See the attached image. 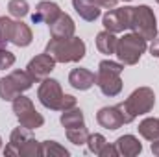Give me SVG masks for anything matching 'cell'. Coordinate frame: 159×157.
<instances>
[{"mask_svg": "<svg viewBox=\"0 0 159 157\" xmlns=\"http://www.w3.org/2000/svg\"><path fill=\"white\" fill-rule=\"evenodd\" d=\"M152 152H154V155H159V139L152 141Z\"/></svg>", "mask_w": 159, "mask_h": 157, "instance_id": "4dcf8cb0", "label": "cell"}, {"mask_svg": "<svg viewBox=\"0 0 159 157\" xmlns=\"http://www.w3.org/2000/svg\"><path fill=\"white\" fill-rule=\"evenodd\" d=\"M117 41L119 39L115 37V34L104 30V32H100V34L96 35V48H98L102 54L111 56V54H115V50H117Z\"/></svg>", "mask_w": 159, "mask_h": 157, "instance_id": "d6986e66", "label": "cell"}, {"mask_svg": "<svg viewBox=\"0 0 159 157\" xmlns=\"http://www.w3.org/2000/svg\"><path fill=\"white\" fill-rule=\"evenodd\" d=\"M61 124H63L65 129H74V128H81V126H85L81 109H78V107L65 109L63 115H61Z\"/></svg>", "mask_w": 159, "mask_h": 157, "instance_id": "ffe728a7", "label": "cell"}, {"mask_svg": "<svg viewBox=\"0 0 159 157\" xmlns=\"http://www.w3.org/2000/svg\"><path fill=\"white\" fill-rule=\"evenodd\" d=\"M37 98L46 109H52V111H65V109L76 107V98L70 94H65L61 91L59 81L52 78H44L41 81Z\"/></svg>", "mask_w": 159, "mask_h": 157, "instance_id": "6da1fadb", "label": "cell"}, {"mask_svg": "<svg viewBox=\"0 0 159 157\" xmlns=\"http://www.w3.org/2000/svg\"><path fill=\"white\" fill-rule=\"evenodd\" d=\"M34 137H32V133H30V129H26V128H15L13 129V133H11V137H9V144L6 146V150H4V154L6 155H20L22 154V150H24V146L32 141Z\"/></svg>", "mask_w": 159, "mask_h": 157, "instance_id": "4fadbf2b", "label": "cell"}, {"mask_svg": "<svg viewBox=\"0 0 159 157\" xmlns=\"http://www.w3.org/2000/svg\"><path fill=\"white\" fill-rule=\"evenodd\" d=\"M129 30H133L135 34H139L141 37L146 41H152L157 37V22H156V15L148 6H139L133 7V17H131V26Z\"/></svg>", "mask_w": 159, "mask_h": 157, "instance_id": "52a82bcc", "label": "cell"}, {"mask_svg": "<svg viewBox=\"0 0 159 157\" xmlns=\"http://www.w3.org/2000/svg\"><path fill=\"white\" fill-rule=\"evenodd\" d=\"M115 146L119 150V155H126V157L139 155L141 150H143L139 139H135L133 135H122V137H119V141H117Z\"/></svg>", "mask_w": 159, "mask_h": 157, "instance_id": "e0dca14e", "label": "cell"}, {"mask_svg": "<svg viewBox=\"0 0 159 157\" xmlns=\"http://www.w3.org/2000/svg\"><path fill=\"white\" fill-rule=\"evenodd\" d=\"M13 65H15V56H13L9 50L0 48V70L9 69V67H13Z\"/></svg>", "mask_w": 159, "mask_h": 157, "instance_id": "4316f807", "label": "cell"}, {"mask_svg": "<svg viewBox=\"0 0 159 157\" xmlns=\"http://www.w3.org/2000/svg\"><path fill=\"white\" fill-rule=\"evenodd\" d=\"M146 48H148L146 39L133 32V34H126L124 37L117 41L115 54L122 65H137L141 56L146 52Z\"/></svg>", "mask_w": 159, "mask_h": 157, "instance_id": "277c9868", "label": "cell"}, {"mask_svg": "<svg viewBox=\"0 0 159 157\" xmlns=\"http://www.w3.org/2000/svg\"><path fill=\"white\" fill-rule=\"evenodd\" d=\"M74 30H76L74 20H72L67 13H63V11H61V15L50 24V35H52L54 39H69V37L74 35Z\"/></svg>", "mask_w": 159, "mask_h": 157, "instance_id": "5bb4252c", "label": "cell"}, {"mask_svg": "<svg viewBox=\"0 0 159 157\" xmlns=\"http://www.w3.org/2000/svg\"><path fill=\"white\" fill-rule=\"evenodd\" d=\"M100 155L102 157H117L119 155V150H117V146H113V144H109V142H106V146L102 148V152H100Z\"/></svg>", "mask_w": 159, "mask_h": 157, "instance_id": "83f0119b", "label": "cell"}, {"mask_svg": "<svg viewBox=\"0 0 159 157\" xmlns=\"http://www.w3.org/2000/svg\"><path fill=\"white\" fill-rule=\"evenodd\" d=\"M131 17H133V7H119L111 9L104 15L102 22L104 28L111 34H120L131 26Z\"/></svg>", "mask_w": 159, "mask_h": 157, "instance_id": "9c48e42d", "label": "cell"}, {"mask_svg": "<svg viewBox=\"0 0 159 157\" xmlns=\"http://www.w3.org/2000/svg\"><path fill=\"white\" fill-rule=\"evenodd\" d=\"M87 144H89V152H91V154H96V155H100L102 148L106 146V139H104V135H100V133H94V135H89V139H87Z\"/></svg>", "mask_w": 159, "mask_h": 157, "instance_id": "484cf974", "label": "cell"}, {"mask_svg": "<svg viewBox=\"0 0 159 157\" xmlns=\"http://www.w3.org/2000/svg\"><path fill=\"white\" fill-rule=\"evenodd\" d=\"M0 146H2V139H0Z\"/></svg>", "mask_w": 159, "mask_h": 157, "instance_id": "1f68e13d", "label": "cell"}, {"mask_svg": "<svg viewBox=\"0 0 159 157\" xmlns=\"http://www.w3.org/2000/svg\"><path fill=\"white\" fill-rule=\"evenodd\" d=\"M150 54L154 57H159V37L152 39V44H150Z\"/></svg>", "mask_w": 159, "mask_h": 157, "instance_id": "f546056e", "label": "cell"}, {"mask_svg": "<svg viewBox=\"0 0 159 157\" xmlns=\"http://www.w3.org/2000/svg\"><path fill=\"white\" fill-rule=\"evenodd\" d=\"M54 67H56V59L50 56V54H39V56H35L30 63H28V67H26V70H28V74L34 78V81H43L44 78H48V74L54 70Z\"/></svg>", "mask_w": 159, "mask_h": 157, "instance_id": "30bf717a", "label": "cell"}, {"mask_svg": "<svg viewBox=\"0 0 159 157\" xmlns=\"http://www.w3.org/2000/svg\"><path fill=\"white\" fill-rule=\"evenodd\" d=\"M157 4H159V0H157Z\"/></svg>", "mask_w": 159, "mask_h": 157, "instance_id": "836d02e7", "label": "cell"}, {"mask_svg": "<svg viewBox=\"0 0 159 157\" xmlns=\"http://www.w3.org/2000/svg\"><path fill=\"white\" fill-rule=\"evenodd\" d=\"M96 120H98V124H100L102 128H106V129H119L120 126L126 124L124 115H122V109L119 107V104L113 105V107H102V109L96 113Z\"/></svg>", "mask_w": 159, "mask_h": 157, "instance_id": "8fae6325", "label": "cell"}, {"mask_svg": "<svg viewBox=\"0 0 159 157\" xmlns=\"http://www.w3.org/2000/svg\"><path fill=\"white\" fill-rule=\"evenodd\" d=\"M46 54H50L56 63H76L83 59L85 56V43L78 37H69V39H52L46 44Z\"/></svg>", "mask_w": 159, "mask_h": 157, "instance_id": "7a4b0ae2", "label": "cell"}, {"mask_svg": "<svg viewBox=\"0 0 159 157\" xmlns=\"http://www.w3.org/2000/svg\"><path fill=\"white\" fill-rule=\"evenodd\" d=\"M67 139L76 144V146H81V144H87V139H89V131L85 126L81 128H74V129H67Z\"/></svg>", "mask_w": 159, "mask_h": 157, "instance_id": "7402d4cb", "label": "cell"}, {"mask_svg": "<svg viewBox=\"0 0 159 157\" xmlns=\"http://www.w3.org/2000/svg\"><path fill=\"white\" fill-rule=\"evenodd\" d=\"M7 9H9V13H11L13 17H17V19H22V17H26V15L30 13V6H28L26 0H9Z\"/></svg>", "mask_w": 159, "mask_h": 157, "instance_id": "603a6c76", "label": "cell"}, {"mask_svg": "<svg viewBox=\"0 0 159 157\" xmlns=\"http://www.w3.org/2000/svg\"><path fill=\"white\" fill-rule=\"evenodd\" d=\"M69 83L78 89V91H87L91 89L94 83H96V74L91 72L89 69H74L70 74H69Z\"/></svg>", "mask_w": 159, "mask_h": 157, "instance_id": "9a60e30c", "label": "cell"}, {"mask_svg": "<svg viewBox=\"0 0 159 157\" xmlns=\"http://www.w3.org/2000/svg\"><path fill=\"white\" fill-rule=\"evenodd\" d=\"M34 83V78L28 74V70H13L9 76L0 79V98L13 102L20 92L28 91Z\"/></svg>", "mask_w": 159, "mask_h": 157, "instance_id": "5b68a950", "label": "cell"}, {"mask_svg": "<svg viewBox=\"0 0 159 157\" xmlns=\"http://www.w3.org/2000/svg\"><path fill=\"white\" fill-rule=\"evenodd\" d=\"M61 15V9H59V6L56 4V2H48V0H43L37 4V7H35V13L32 15V22L34 24H52L57 17Z\"/></svg>", "mask_w": 159, "mask_h": 157, "instance_id": "7c38bea8", "label": "cell"}, {"mask_svg": "<svg viewBox=\"0 0 159 157\" xmlns=\"http://www.w3.org/2000/svg\"><path fill=\"white\" fill-rule=\"evenodd\" d=\"M11 30H13V20L7 17H0V48L11 41Z\"/></svg>", "mask_w": 159, "mask_h": 157, "instance_id": "cb8c5ba5", "label": "cell"}, {"mask_svg": "<svg viewBox=\"0 0 159 157\" xmlns=\"http://www.w3.org/2000/svg\"><path fill=\"white\" fill-rule=\"evenodd\" d=\"M72 6L80 17L87 22H93L100 17V6L93 0H72Z\"/></svg>", "mask_w": 159, "mask_h": 157, "instance_id": "2e32d148", "label": "cell"}, {"mask_svg": "<svg viewBox=\"0 0 159 157\" xmlns=\"http://www.w3.org/2000/svg\"><path fill=\"white\" fill-rule=\"evenodd\" d=\"M32 30L28 24H24L22 20H13V30H11V41L17 46H28L32 43Z\"/></svg>", "mask_w": 159, "mask_h": 157, "instance_id": "ac0fdd59", "label": "cell"}, {"mask_svg": "<svg viewBox=\"0 0 159 157\" xmlns=\"http://www.w3.org/2000/svg\"><path fill=\"white\" fill-rule=\"evenodd\" d=\"M139 133L146 141H156V139H159V118H144L139 124Z\"/></svg>", "mask_w": 159, "mask_h": 157, "instance_id": "44dd1931", "label": "cell"}, {"mask_svg": "<svg viewBox=\"0 0 159 157\" xmlns=\"http://www.w3.org/2000/svg\"><path fill=\"white\" fill-rule=\"evenodd\" d=\"M13 113L19 118V124H20L22 128L30 129V131L37 129V128H41V126L44 124V118L35 111L32 100L26 98V96H22V94H19V96L13 100Z\"/></svg>", "mask_w": 159, "mask_h": 157, "instance_id": "ba28073f", "label": "cell"}, {"mask_svg": "<svg viewBox=\"0 0 159 157\" xmlns=\"http://www.w3.org/2000/svg\"><path fill=\"white\" fill-rule=\"evenodd\" d=\"M124 70V65L111 61V59H104L98 65V72H96V85L100 87L102 94L106 96H117L122 91V79L120 74Z\"/></svg>", "mask_w": 159, "mask_h": 157, "instance_id": "3957f363", "label": "cell"}, {"mask_svg": "<svg viewBox=\"0 0 159 157\" xmlns=\"http://www.w3.org/2000/svg\"><path fill=\"white\" fill-rule=\"evenodd\" d=\"M122 105L128 111V115L135 120V117L146 115V113H150L154 109V105H156V94L148 87H139V89H135L129 94V98L126 102H122Z\"/></svg>", "mask_w": 159, "mask_h": 157, "instance_id": "8992f818", "label": "cell"}, {"mask_svg": "<svg viewBox=\"0 0 159 157\" xmlns=\"http://www.w3.org/2000/svg\"><path fill=\"white\" fill-rule=\"evenodd\" d=\"M124 2H131V0H124Z\"/></svg>", "mask_w": 159, "mask_h": 157, "instance_id": "d6a6232c", "label": "cell"}, {"mask_svg": "<svg viewBox=\"0 0 159 157\" xmlns=\"http://www.w3.org/2000/svg\"><path fill=\"white\" fill-rule=\"evenodd\" d=\"M41 150H43V155H69V150H65L63 146H59L56 141H44L41 144Z\"/></svg>", "mask_w": 159, "mask_h": 157, "instance_id": "d4e9b609", "label": "cell"}, {"mask_svg": "<svg viewBox=\"0 0 159 157\" xmlns=\"http://www.w3.org/2000/svg\"><path fill=\"white\" fill-rule=\"evenodd\" d=\"M94 4H98L100 7H107V9H113L117 4H119V0H93Z\"/></svg>", "mask_w": 159, "mask_h": 157, "instance_id": "f1b7e54d", "label": "cell"}]
</instances>
